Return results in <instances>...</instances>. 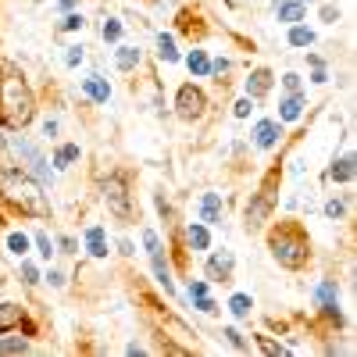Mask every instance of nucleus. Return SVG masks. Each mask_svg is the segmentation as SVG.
<instances>
[{
	"label": "nucleus",
	"mask_w": 357,
	"mask_h": 357,
	"mask_svg": "<svg viewBox=\"0 0 357 357\" xmlns=\"http://www.w3.org/2000/svg\"><path fill=\"white\" fill-rule=\"evenodd\" d=\"M250 307H254V301H250L247 293H236L232 301H229V311H232L236 318H247V314H250Z\"/></svg>",
	"instance_id": "4be33fe9"
},
{
	"label": "nucleus",
	"mask_w": 357,
	"mask_h": 357,
	"mask_svg": "<svg viewBox=\"0 0 357 357\" xmlns=\"http://www.w3.org/2000/svg\"><path fill=\"white\" fill-rule=\"evenodd\" d=\"M197 211H200V222L204 225H218L222 222V197L218 193H204Z\"/></svg>",
	"instance_id": "1a4fd4ad"
},
{
	"label": "nucleus",
	"mask_w": 357,
	"mask_h": 357,
	"mask_svg": "<svg viewBox=\"0 0 357 357\" xmlns=\"http://www.w3.org/2000/svg\"><path fill=\"white\" fill-rule=\"evenodd\" d=\"M347 215V197H333V200H325V218L329 222H340Z\"/></svg>",
	"instance_id": "5701e85b"
},
{
	"label": "nucleus",
	"mask_w": 357,
	"mask_h": 357,
	"mask_svg": "<svg viewBox=\"0 0 357 357\" xmlns=\"http://www.w3.org/2000/svg\"><path fill=\"white\" fill-rule=\"evenodd\" d=\"M86 243H89V254H93V257H107V243H104V229L100 225L86 229Z\"/></svg>",
	"instance_id": "dca6fc26"
},
{
	"label": "nucleus",
	"mask_w": 357,
	"mask_h": 357,
	"mask_svg": "<svg viewBox=\"0 0 357 357\" xmlns=\"http://www.w3.org/2000/svg\"><path fill=\"white\" fill-rule=\"evenodd\" d=\"M311 43H314L311 29H304V25H293L289 29V47H311Z\"/></svg>",
	"instance_id": "412c9836"
},
{
	"label": "nucleus",
	"mask_w": 357,
	"mask_h": 357,
	"mask_svg": "<svg viewBox=\"0 0 357 357\" xmlns=\"http://www.w3.org/2000/svg\"><path fill=\"white\" fill-rule=\"evenodd\" d=\"M282 86L289 89V93H296V89H301V75H296V72H289V75H282Z\"/></svg>",
	"instance_id": "f704fd0d"
},
{
	"label": "nucleus",
	"mask_w": 357,
	"mask_h": 357,
	"mask_svg": "<svg viewBox=\"0 0 357 357\" xmlns=\"http://www.w3.org/2000/svg\"><path fill=\"white\" fill-rule=\"evenodd\" d=\"M207 293V282H190V296H204Z\"/></svg>",
	"instance_id": "e433bc0d"
},
{
	"label": "nucleus",
	"mask_w": 357,
	"mask_h": 357,
	"mask_svg": "<svg viewBox=\"0 0 357 357\" xmlns=\"http://www.w3.org/2000/svg\"><path fill=\"white\" fill-rule=\"evenodd\" d=\"M204 272H207V279H211V282H232V272H236L232 250H215L211 257H207Z\"/></svg>",
	"instance_id": "0eeeda50"
},
{
	"label": "nucleus",
	"mask_w": 357,
	"mask_h": 357,
	"mask_svg": "<svg viewBox=\"0 0 357 357\" xmlns=\"http://www.w3.org/2000/svg\"><path fill=\"white\" fill-rule=\"evenodd\" d=\"M301 107H304V93L296 89V93H289L279 104V118H282V122H293V118H301Z\"/></svg>",
	"instance_id": "ddd939ff"
},
{
	"label": "nucleus",
	"mask_w": 357,
	"mask_h": 357,
	"mask_svg": "<svg viewBox=\"0 0 357 357\" xmlns=\"http://www.w3.org/2000/svg\"><path fill=\"white\" fill-rule=\"evenodd\" d=\"M250 111H254V100H250V97H243L240 104H236V118H247Z\"/></svg>",
	"instance_id": "c9c22d12"
},
{
	"label": "nucleus",
	"mask_w": 357,
	"mask_h": 357,
	"mask_svg": "<svg viewBox=\"0 0 357 357\" xmlns=\"http://www.w3.org/2000/svg\"><path fill=\"white\" fill-rule=\"evenodd\" d=\"M254 340H257V347H261L264 354H272V357H279V354H286V347H282V343H272V340H268L264 333H257Z\"/></svg>",
	"instance_id": "a878e982"
},
{
	"label": "nucleus",
	"mask_w": 357,
	"mask_h": 357,
	"mask_svg": "<svg viewBox=\"0 0 357 357\" xmlns=\"http://www.w3.org/2000/svg\"><path fill=\"white\" fill-rule=\"evenodd\" d=\"M193 301H197V311H204V314H215V311H218V304H215L207 293H204V296H193Z\"/></svg>",
	"instance_id": "c756f323"
},
{
	"label": "nucleus",
	"mask_w": 357,
	"mask_h": 357,
	"mask_svg": "<svg viewBox=\"0 0 357 357\" xmlns=\"http://www.w3.org/2000/svg\"><path fill=\"white\" fill-rule=\"evenodd\" d=\"M75 158H79V146H75V143H68V146H61V151L54 154V168H68Z\"/></svg>",
	"instance_id": "393cba45"
},
{
	"label": "nucleus",
	"mask_w": 357,
	"mask_h": 357,
	"mask_svg": "<svg viewBox=\"0 0 357 357\" xmlns=\"http://www.w3.org/2000/svg\"><path fill=\"white\" fill-rule=\"evenodd\" d=\"M118 36H122V25H118V22H104V40H118Z\"/></svg>",
	"instance_id": "473e14b6"
},
{
	"label": "nucleus",
	"mask_w": 357,
	"mask_h": 357,
	"mask_svg": "<svg viewBox=\"0 0 357 357\" xmlns=\"http://www.w3.org/2000/svg\"><path fill=\"white\" fill-rule=\"evenodd\" d=\"M22 318H25L22 304H0V336L8 329H22Z\"/></svg>",
	"instance_id": "9b49d317"
},
{
	"label": "nucleus",
	"mask_w": 357,
	"mask_h": 357,
	"mask_svg": "<svg viewBox=\"0 0 357 357\" xmlns=\"http://www.w3.org/2000/svg\"><path fill=\"white\" fill-rule=\"evenodd\" d=\"M0 200L25 218H50L43 186L33 183V175L22 168H0Z\"/></svg>",
	"instance_id": "f03ea898"
},
{
	"label": "nucleus",
	"mask_w": 357,
	"mask_h": 357,
	"mask_svg": "<svg viewBox=\"0 0 357 357\" xmlns=\"http://www.w3.org/2000/svg\"><path fill=\"white\" fill-rule=\"evenodd\" d=\"M33 118H36L33 89H29L25 75L15 65H8L4 72H0V122H4L8 129H25Z\"/></svg>",
	"instance_id": "7ed1b4c3"
},
{
	"label": "nucleus",
	"mask_w": 357,
	"mask_h": 357,
	"mask_svg": "<svg viewBox=\"0 0 357 357\" xmlns=\"http://www.w3.org/2000/svg\"><path fill=\"white\" fill-rule=\"evenodd\" d=\"M114 65H118V72H132V68L139 65V50H136V47H118Z\"/></svg>",
	"instance_id": "f3484780"
},
{
	"label": "nucleus",
	"mask_w": 357,
	"mask_h": 357,
	"mask_svg": "<svg viewBox=\"0 0 357 357\" xmlns=\"http://www.w3.org/2000/svg\"><path fill=\"white\" fill-rule=\"evenodd\" d=\"M29 350V343L22 340V336H15V340H0V354H25Z\"/></svg>",
	"instance_id": "bb28decb"
},
{
	"label": "nucleus",
	"mask_w": 357,
	"mask_h": 357,
	"mask_svg": "<svg viewBox=\"0 0 357 357\" xmlns=\"http://www.w3.org/2000/svg\"><path fill=\"white\" fill-rule=\"evenodd\" d=\"M82 89H86V93L93 97L97 104H107V97H111V86H107L100 75H89V79L82 82Z\"/></svg>",
	"instance_id": "2eb2a0df"
},
{
	"label": "nucleus",
	"mask_w": 357,
	"mask_h": 357,
	"mask_svg": "<svg viewBox=\"0 0 357 357\" xmlns=\"http://www.w3.org/2000/svg\"><path fill=\"white\" fill-rule=\"evenodd\" d=\"M279 136H282V122L279 118H264V122H257V129H254V146L257 151H272V146L279 143Z\"/></svg>",
	"instance_id": "6e6552de"
},
{
	"label": "nucleus",
	"mask_w": 357,
	"mask_h": 357,
	"mask_svg": "<svg viewBox=\"0 0 357 357\" xmlns=\"http://www.w3.org/2000/svg\"><path fill=\"white\" fill-rule=\"evenodd\" d=\"M36 247H40V254H43L47 261L54 257V243H50V236H47V232H36Z\"/></svg>",
	"instance_id": "c85d7f7f"
},
{
	"label": "nucleus",
	"mask_w": 357,
	"mask_h": 357,
	"mask_svg": "<svg viewBox=\"0 0 357 357\" xmlns=\"http://www.w3.org/2000/svg\"><path fill=\"white\" fill-rule=\"evenodd\" d=\"M186 240H190V247H197V250H207V247H211V236H207V229H204L200 222H193V225L186 229Z\"/></svg>",
	"instance_id": "a211bd4d"
},
{
	"label": "nucleus",
	"mask_w": 357,
	"mask_h": 357,
	"mask_svg": "<svg viewBox=\"0 0 357 357\" xmlns=\"http://www.w3.org/2000/svg\"><path fill=\"white\" fill-rule=\"evenodd\" d=\"M61 250L65 254H75V240H72V236H61Z\"/></svg>",
	"instance_id": "4c0bfd02"
},
{
	"label": "nucleus",
	"mask_w": 357,
	"mask_h": 357,
	"mask_svg": "<svg viewBox=\"0 0 357 357\" xmlns=\"http://www.w3.org/2000/svg\"><path fill=\"white\" fill-rule=\"evenodd\" d=\"M22 282H25V286H36V282H40V272H36L33 264H22Z\"/></svg>",
	"instance_id": "7c9ffc66"
},
{
	"label": "nucleus",
	"mask_w": 357,
	"mask_h": 357,
	"mask_svg": "<svg viewBox=\"0 0 357 357\" xmlns=\"http://www.w3.org/2000/svg\"><path fill=\"white\" fill-rule=\"evenodd\" d=\"M75 29H82V15H65V22L57 25V33H75Z\"/></svg>",
	"instance_id": "cd10ccee"
},
{
	"label": "nucleus",
	"mask_w": 357,
	"mask_h": 357,
	"mask_svg": "<svg viewBox=\"0 0 357 357\" xmlns=\"http://www.w3.org/2000/svg\"><path fill=\"white\" fill-rule=\"evenodd\" d=\"M79 61H82V47H68V54H65V65H68V68H75Z\"/></svg>",
	"instance_id": "72a5a7b5"
},
{
	"label": "nucleus",
	"mask_w": 357,
	"mask_h": 357,
	"mask_svg": "<svg viewBox=\"0 0 357 357\" xmlns=\"http://www.w3.org/2000/svg\"><path fill=\"white\" fill-rule=\"evenodd\" d=\"M264 243H268V254L275 257L279 268L286 272H304L314 257V243H311V232L304 229V222L296 218H282L275 222L272 229L264 232Z\"/></svg>",
	"instance_id": "f257e3e1"
},
{
	"label": "nucleus",
	"mask_w": 357,
	"mask_h": 357,
	"mask_svg": "<svg viewBox=\"0 0 357 357\" xmlns=\"http://www.w3.org/2000/svg\"><path fill=\"white\" fill-rule=\"evenodd\" d=\"M158 57H161V61H168V65H175V61H178L175 40H172L168 33H161V36H158Z\"/></svg>",
	"instance_id": "6ab92c4d"
},
{
	"label": "nucleus",
	"mask_w": 357,
	"mask_h": 357,
	"mask_svg": "<svg viewBox=\"0 0 357 357\" xmlns=\"http://www.w3.org/2000/svg\"><path fill=\"white\" fill-rule=\"evenodd\" d=\"M275 15H279V22H286V25H296V22H304V4H296V0H282V4H275Z\"/></svg>",
	"instance_id": "f8f14e48"
},
{
	"label": "nucleus",
	"mask_w": 357,
	"mask_h": 357,
	"mask_svg": "<svg viewBox=\"0 0 357 357\" xmlns=\"http://www.w3.org/2000/svg\"><path fill=\"white\" fill-rule=\"evenodd\" d=\"M268 89H272V72H268V68H254L250 79H247V97L250 100H261Z\"/></svg>",
	"instance_id": "9d476101"
},
{
	"label": "nucleus",
	"mask_w": 357,
	"mask_h": 357,
	"mask_svg": "<svg viewBox=\"0 0 357 357\" xmlns=\"http://www.w3.org/2000/svg\"><path fill=\"white\" fill-rule=\"evenodd\" d=\"M190 72L200 75V79H204V75H211V61H207V54H204V50H193V54H190Z\"/></svg>",
	"instance_id": "aec40b11"
},
{
	"label": "nucleus",
	"mask_w": 357,
	"mask_h": 357,
	"mask_svg": "<svg viewBox=\"0 0 357 357\" xmlns=\"http://www.w3.org/2000/svg\"><path fill=\"white\" fill-rule=\"evenodd\" d=\"M43 136H57V122H47L43 126Z\"/></svg>",
	"instance_id": "58836bf2"
},
{
	"label": "nucleus",
	"mask_w": 357,
	"mask_h": 357,
	"mask_svg": "<svg viewBox=\"0 0 357 357\" xmlns=\"http://www.w3.org/2000/svg\"><path fill=\"white\" fill-rule=\"evenodd\" d=\"M0 229H4V215H0Z\"/></svg>",
	"instance_id": "ea45409f"
},
{
	"label": "nucleus",
	"mask_w": 357,
	"mask_h": 357,
	"mask_svg": "<svg viewBox=\"0 0 357 357\" xmlns=\"http://www.w3.org/2000/svg\"><path fill=\"white\" fill-rule=\"evenodd\" d=\"M8 250H11L15 257H25V254H29V236H25V232H11V236H8Z\"/></svg>",
	"instance_id": "b1692460"
},
{
	"label": "nucleus",
	"mask_w": 357,
	"mask_h": 357,
	"mask_svg": "<svg viewBox=\"0 0 357 357\" xmlns=\"http://www.w3.org/2000/svg\"><path fill=\"white\" fill-rule=\"evenodd\" d=\"M207 111V97H204V89L186 82V86H178V93H175V114L183 118V122H197V118H204Z\"/></svg>",
	"instance_id": "423d86ee"
},
{
	"label": "nucleus",
	"mask_w": 357,
	"mask_h": 357,
	"mask_svg": "<svg viewBox=\"0 0 357 357\" xmlns=\"http://www.w3.org/2000/svg\"><path fill=\"white\" fill-rule=\"evenodd\" d=\"M104 207L107 215H114L122 225H132L136 222V204H132V190H129V172H111L104 178Z\"/></svg>",
	"instance_id": "39448f33"
},
{
	"label": "nucleus",
	"mask_w": 357,
	"mask_h": 357,
	"mask_svg": "<svg viewBox=\"0 0 357 357\" xmlns=\"http://www.w3.org/2000/svg\"><path fill=\"white\" fill-rule=\"evenodd\" d=\"M296 4H307V0H296Z\"/></svg>",
	"instance_id": "a19ab883"
},
{
	"label": "nucleus",
	"mask_w": 357,
	"mask_h": 357,
	"mask_svg": "<svg viewBox=\"0 0 357 357\" xmlns=\"http://www.w3.org/2000/svg\"><path fill=\"white\" fill-rule=\"evenodd\" d=\"M222 336H225V340H229V343H232V347H236V350H247V340H243V336H240V333H236V329H225V333H222Z\"/></svg>",
	"instance_id": "2f4dec72"
},
{
	"label": "nucleus",
	"mask_w": 357,
	"mask_h": 357,
	"mask_svg": "<svg viewBox=\"0 0 357 357\" xmlns=\"http://www.w3.org/2000/svg\"><path fill=\"white\" fill-rule=\"evenodd\" d=\"M279 186H282V165H272V168H268V175L261 178L257 193H250V204H247V211H243L247 232H261L264 222L272 218L275 204H279Z\"/></svg>",
	"instance_id": "20e7f679"
},
{
	"label": "nucleus",
	"mask_w": 357,
	"mask_h": 357,
	"mask_svg": "<svg viewBox=\"0 0 357 357\" xmlns=\"http://www.w3.org/2000/svg\"><path fill=\"white\" fill-rule=\"evenodd\" d=\"M329 178H333V183H350V178H354V154H343L340 161H333Z\"/></svg>",
	"instance_id": "4468645a"
}]
</instances>
